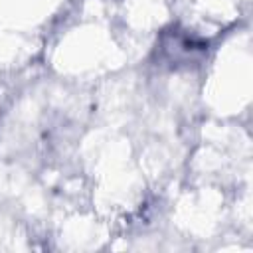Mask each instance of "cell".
<instances>
[{
  "label": "cell",
  "instance_id": "1",
  "mask_svg": "<svg viewBox=\"0 0 253 253\" xmlns=\"http://www.w3.org/2000/svg\"><path fill=\"white\" fill-rule=\"evenodd\" d=\"M208 51V43L200 40L198 36L170 28L164 30L156 42V57L162 65H168L172 69L190 67L194 63H200Z\"/></svg>",
  "mask_w": 253,
  "mask_h": 253
}]
</instances>
